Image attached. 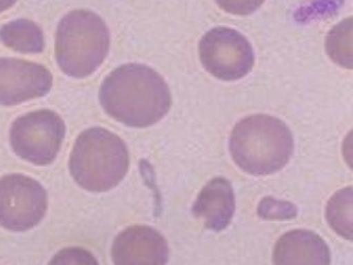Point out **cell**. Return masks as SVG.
Listing matches in <instances>:
<instances>
[{"mask_svg": "<svg viewBox=\"0 0 353 265\" xmlns=\"http://www.w3.org/2000/svg\"><path fill=\"white\" fill-rule=\"evenodd\" d=\"M352 19L334 27L326 37V51L332 60L343 68L352 66Z\"/></svg>", "mask_w": 353, "mask_h": 265, "instance_id": "obj_14", "label": "cell"}, {"mask_svg": "<svg viewBox=\"0 0 353 265\" xmlns=\"http://www.w3.org/2000/svg\"><path fill=\"white\" fill-rule=\"evenodd\" d=\"M265 0H216L224 12L236 16H248L258 10Z\"/></svg>", "mask_w": 353, "mask_h": 265, "instance_id": "obj_16", "label": "cell"}, {"mask_svg": "<svg viewBox=\"0 0 353 265\" xmlns=\"http://www.w3.org/2000/svg\"><path fill=\"white\" fill-rule=\"evenodd\" d=\"M18 0H0V14L15 6Z\"/></svg>", "mask_w": 353, "mask_h": 265, "instance_id": "obj_17", "label": "cell"}, {"mask_svg": "<svg viewBox=\"0 0 353 265\" xmlns=\"http://www.w3.org/2000/svg\"><path fill=\"white\" fill-rule=\"evenodd\" d=\"M70 173L78 186L92 193L117 188L128 174L130 155L125 141L104 128H90L76 139Z\"/></svg>", "mask_w": 353, "mask_h": 265, "instance_id": "obj_3", "label": "cell"}, {"mask_svg": "<svg viewBox=\"0 0 353 265\" xmlns=\"http://www.w3.org/2000/svg\"><path fill=\"white\" fill-rule=\"evenodd\" d=\"M65 137V121L59 114L48 109L16 118L10 130L14 153L37 166H48L54 161Z\"/></svg>", "mask_w": 353, "mask_h": 265, "instance_id": "obj_5", "label": "cell"}, {"mask_svg": "<svg viewBox=\"0 0 353 265\" xmlns=\"http://www.w3.org/2000/svg\"><path fill=\"white\" fill-rule=\"evenodd\" d=\"M110 48V31L96 12L77 10L65 14L55 35V58L72 78L83 79L99 70Z\"/></svg>", "mask_w": 353, "mask_h": 265, "instance_id": "obj_4", "label": "cell"}, {"mask_svg": "<svg viewBox=\"0 0 353 265\" xmlns=\"http://www.w3.org/2000/svg\"><path fill=\"white\" fill-rule=\"evenodd\" d=\"M100 103L117 121L131 128H148L167 115L172 99L168 84L154 68L127 63L103 81Z\"/></svg>", "mask_w": 353, "mask_h": 265, "instance_id": "obj_1", "label": "cell"}, {"mask_svg": "<svg viewBox=\"0 0 353 265\" xmlns=\"http://www.w3.org/2000/svg\"><path fill=\"white\" fill-rule=\"evenodd\" d=\"M48 265H100V263L86 248L69 246L57 252Z\"/></svg>", "mask_w": 353, "mask_h": 265, "instance_id": "obj_15", "label": "cell"}, {"mask_svg": "<svg viewBox=\"0 0 353 265\" xmlns=\"http://www.w3.org/2000/svg\"><path fill=\"white\" fill-rule=\"evenodd\" d=\"M294 150L292 132L282 120L268 114H255L235 124L230 153L243 171L266 176L282 170Z\"/></svg>", "mask_w": 353, "mask_h": 265, "instance_id": "obj_2", "label": "cell"}, {"mask_svg": "<svg viewBox=\"0 0 353 265\" xmlns=\"http://www.w3.org/2000/svg\"><path fill=\"white\" fill-rule=\"evenodd\" d=\"M235 195L232 184L224 177H216L203 186L192 207L196 219L208 229L220 232L230 225L235 213Z\"/></svg>", "mask_w": 353, "mask_h": 265, "instance_id": "obj_11", "label": "cell"}, {"mask_svg": "<svg viewBox=\"0 0 353 265\" xmlns=\"http://www.w3.org/2000/svg\"><path fill=\"white\" fill-rule=\"evenodd\" d=\"M326 221L336 233L348 240L353 237V188L334 193L325 209Z\"/></svg>", "mask_w": 353, "mask_h": 265, "instance_id": "obj_13", "label": "cell"}, {"mask_svg": "<svg viewBox=\"0 0 353 265\" xmlns=\"http://www.w3.org/2000/svg\"><path fill=\"white\" fill-rule=\"evenodd\" d=\"M199 56L203 68L224 81L245 78L255 62L250 41L228 27H216L205 33L199 43Z\"/></svg>", "mask_w": 353, "mask_h": 265, "instance_id": "obj_7", "label": "cell"}, {"mask_svg": "<svg viewBox=\"0 0 353 265\" xmlns=\"http://www.w3.org/2000/svg\"><path fill=\"white\" fill-rule=\"evenodd\" d=\"M111 255L114 265H167L168 242L150 226H130L115 237Z\"/></svg>", "mask_w": 353, "mask_h": 265, "instance_id": "obj_9", "label": "cell"}, {"mask_svg": "<svg viewBox=\"0 0 353 265\" xmlns=\"http://www.w3.org/2000/svg\"><path fill=\"white\" fill-rule=\"evenodd\" d=\"M48 195L30 176L12 173L0 177V226L12 232H26L46 215Z\"/></svg>", "mask_w": 353, "mask_h": 265, "instance_id": "obj_6", "label": "cell"}, {"mask_svg": "<svg viewBox=\"0 0 353 265\" xmlns=\"http://www.w3.org/2000/svg\"><path fill=\"white\" fill-rule=\"evenodd\" d=\"M0 39L14 51L24 54L41 53L45 39L42 28L26 19H17L0 28Z\"/></svg>", "mask_w": 353, "mask_h": 265, "instance_id": "obj_12", "label": "cell"}, {"mask_svg": "<svg viewBox=\"0 0 353 265\" xmlns=\"http://www.w3.org/2000/svg\"><path fill=\"white\" fill-rule=\"evenodd\" d=\"M274 265H330V251L321 236L307 229L283 234L274 244Z\"/></svg>", "mask_w": 353, "mask_h": 265, "instance_id": "obj_10", "label": "cell"}, {"mask_svg": "<svg viewBox=\"0 0 353 265\" xmlns=\"http://www.w3.org/2000/svg\"><path fill=\"white\" fill-rule=\"evenodd\" d=\"M52 84V74L43 64L0 58V105L11 107L45 97Z\"/></svg>", "mask_w": 353, "mask_h": 265, "instance_id": "obj_8", "label": "cell"}]
</instances>
